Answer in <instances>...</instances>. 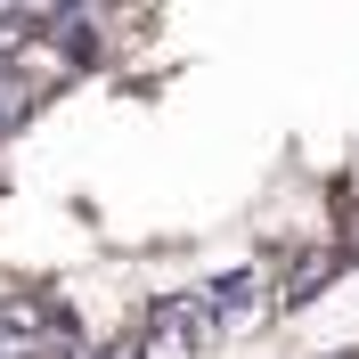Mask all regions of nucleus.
I'll return each mask as SVG.
<instances>
[{
  "label": "nucleus",
  "instance_id": "obj_2",
  "mask_svg": "<svg viewBox=\"0 0 359 359\" xmlns=\"http://www.w3.org/2000/svg\"><path fill=\"white\" fill-rule=\"evenodd\" d=\"M123 351H131V359H196V343L180 335V327H163V318L139 311V327L123 335Z\"/></svg>",
  "mask_w": 359,
  "mask_h": 359
},
{
  "label": "nucleus",
  "instance_id": "obj_1",
  "mask_svg": "<svg viewBox=\"0 0 359 359\" xmlns=\"http://www.w3.org/2000/svg\"><path fill=\"white\" fill-rule=\"evenodd\" d=\"M343 269H351V253H343L335 237H327V245H311V253H294V262H269V311L286 318V311H302V302H318Z\"/></svg>",
  "mask_w": 359,
  "mask_h": 359
}]
</instances>
